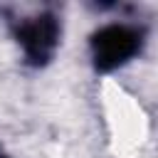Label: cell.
I'll list each match as a JSON object with an SVG mask.
<instances>
[{
    "label": "cell",
    "mask_w": 158,
    "mask_h": 158,
    "mask_svg": "<svg viewBox=\"0 0 158 158\" xmlns=\"http://www.w3.org/2000/svg\"><path fill=\"white\" fill-rule=\"evenodd\" d=\"M138 49V35L123 25H109L94 37V59L101 69H114L133 57Z\"/></svg>",
    "instance_id": "6da1fadb"
},
{
    "label": "cell",
    "mask_w": 158,
    "mask_h": 158,
    "mask_svg": "<svg viewBox=\"0 0 158 158\" xmlns=\"http://www.w3.org/2000/svg\"><path fill=\"white\" fill-rule=\"evenodd\" d=\"M20 42L32 62H44L57 44V25L52 17H37L20 30Z\"/></svg>",
    "instance_id": "7a4b0ae2"
},
{
    "label": "cell",
    "mask_w": 158,
    "mask_h": 158,
    "mask_svg": "<svg viewBox=\"0 0 158 158\" xmlns=\"http://www.w3.org/2000/svg\"><path fill=\"white\" fill-rule=\"evenodd\" d=\"M0 158H5V153H2V151H0Z\"/></svg>",
    "instance_id": "3957f363"
}]
</instances>
